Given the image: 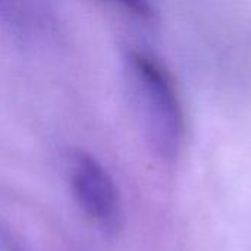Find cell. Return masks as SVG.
I'll use <instances>...</instances> for the list:
<instances>
[{"instance_id":"obj_1","label":"cell","mask_w":251,"mask_h":251,"mask_svg":"<svg viewBox=\"0 0 251 251\" xmlns=\"http://www.w3.org/2000/svg\"><path fill=\"white\" fill-rule=\"evenodd\" d=\"M126 91L153 151L172 160L181 147L182 112L174 85L162 65L141 50H129L124 59Z\"/></svg>"},{"instance_id":"obj_2","label":"cell","mask_w":251,"mask_h":251,"mask_svg":"<svg viewBox=\"0 0 251 251\" xmlns=\"http://www.w3.org/2000/svg\"><path fill=\"white\" fill-rule=\"evenodd\" d=\"M69 182L81 210L97 225L115 228L121 218L116 184L104 166L93 156L78 151L69 163Z\"/></svg>"},{"instance_id":"obj_3","label":"cell","mask_w":251,"mask_h":251,"mask_svg":"<svg viewBox=\"0 0 251 251\" xmlns=\"http://www.w3.org/2000/svg\"><path fill=\"white\" fill-rule=\"evenodd\" d=\"M116 3H119L122 7L128 9L131 13H135L138 16H144L149 18L151 16L153 10H151V4L149 0H113Z\"/></svg>"}]
</instances>
